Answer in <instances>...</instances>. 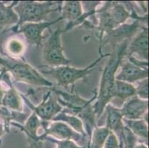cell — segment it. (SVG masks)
Returning a JSON list of instances; mask_svg holds the SVG:
<instances>
[{"label":"cell","mask_w":149,"mask_h":148,"mask_svg":"<svg viewBox=\"0 0 149 148\" xmlns=\"http://www.w3.org/2000/svg\"><path fill=\"white\" fill-rule=\"evenodd\" d=\"M130 41H125L112 50L108 63L103 69L100 80V89L97 91V101L93 104L96 117L100 118L105 111V106L112 99L115 85V76L120 65L126 55Z\"/></svg>","instance_id":"cell-1"},{"label":"cell","mask_w":149,"mask_h":148,"mask_svg":"<svg viewBox=\"0 0 149 148\" xmlns=\"http://www.w3.org/2000/svg\"><path fill=\"white\" fill-rule=\"evenodd\" d=\"M63 2H39L34 1L19 2L15 6L14 10L19 16V22L12 31H17L21 25L25 23H36L49 21L48 16L51 13L57 10L61 11Z\"/></svg>","instance_id":"cell-2"},{"label":"cell","mask_w":149,"mask_h":148,"mask_svg":"<svg viewBox=\"0 0 149 148\" xmlns=\"http://www.w3.org/2000/svg\"><path fill=\"white\" fill-rule=\"evenodd\" d=\"M0 66L2 70L9 73L17 81L38 87L52 88L51 81L45 78L36 69L22 59L0 56Z\"/></svg>","instance_id":"cell-3"},{"label":"cell","mask_w":149,"mask_h":148,"mask_svg":"<svg viewBox=\"0 0 149 148\" xmlns=\"http://www.w3.org/2000/svg\"><path fill=\"white\" fill-rule=\"evenodd\" d=\"M105 56H110V54H105V55L100 54V58H98L97 60L92 62L89 66L85 68L79 69L66 65L60 67H50L48 70H42V73L44 74H48L55 79L57 83V86L62 87L68 90L70 85L74 86V83L76 81L86 79L87 76L90 74L91 72L94 69L96 65Z\"/></svg>","instance_id":"cell-4"},{"label":"cell","mask_w":149,"mask_h":148,"mask_svg":"<svg viewBox=\"0 0 149 148\" xmlns=\"http://www.w3.org/2000/svg\"><path fill=\"white\" fill-rule=\"evenodd\" d=\"M50 36L43 44V59L51 67L69 65L70 61L64 54V48L61 42V36L65 31L60 27L55 31L49 29Z\"/></svg>","instance_id":"cell-5"},{"label":"cell","mask_w":149,"mask_h":148,"mask_svg":"<svg viewBox=\"0 0 149 148\" xmlns=\"http://www.w3.org/2000/svg\"><path fill=\"white\" fill-rule=\"evenodd\" d=\"M22 99L25 101L27 105L31 109L32 112H34L36 116L42 122H51L59 113L63 110L62 106L59 103L56 96L52 94L51 90L44 94L42 101L39 105L34 106L28 97L21 94Z\"/></svg>","instance_id":"cell-6"},{"label":"cell","mask_w":149,"mask_h":148,"mask_svg":"<svg viewBox=\"0 0 149 148\" xmlns=\"http://www.w3.org/2000/svg\"><path fill=\"white\" fill-rule=\"evenodd\" d=\"M42 127L44 130V132L40 135L44 141L46 137H51L56 140L73 141L79 145V143L82 141L86 140V137L76 132L75 130L62 122L53 121V122H51L42 121Z\"/></svg>","instance_id":"cell-7"},{"label":"cell","mask_w":149,"mask_h":148,"mask_svg":"<svg viewBox=\"0 0 149 148\" xmlns=\"http://www.w3.org/2000/svg\"><path fill=\"white\" fill-rule=\"evenodd\" d=\"M142 22L138 20H134L131 24H123L112 30L108 34L105 35L100 43V54H102L101 49L107 43H110L112 50L116 48L125 41H130L136 35L139 28H141Z\"/></svg>","instance_id":"cell-8"},{"label":"cell","mask_w":149,"mask_h":148,"mask_svg":"<svg viewBox=\"0 0 149 148\" xmlns=\"http://www.w3.org/2000/svg\"><path fill=\"white\" fill-rule=\"evenodd\" d=\"M96 10L83 13L82 4L79 1H65L62 2L61 8L62 15L60 16L62 19L68 20L65 31L83 24L88 17L96 14Z\"/></svg>","instance_id":"cell-9"},{"label":"cell","mask_w":149,"mask_h":148,"mask_svg":"<svg viewBox=\"0 0 149 148\" xmlns=\"http://www.w3.org/2000/svg\"><path fill=\"white\" fill-rule=\"evenodd\" d=\"M62 20V18L59 16L56 19L51 21L41 22L36 23H25L22 24L15 33H22L27 42L31 45H34L36 47H40L42 44L43 32L46 29H51L53 24H56L58 22Z\"/></svg>","instance_id":"cell-10"},{"label":"cell","mask_w":149,"mask_h":148,"mask_svg":"<svg viewBox=\"0 0 149 148\" xmlns=\"http://www.w3.org/2000/svg\"><path fill=\"white\" fill-rule=\"evenodd\" d=\"M123 118L128 120L145 119L148 123V100L134 96L130 98L120 108Z\"/></svg>","instance_id":"cell-11"},{"label":"cell","mask_w":149,"mask_h":148,"mask_svg":"<svg viewBox=\"0 0 149 148\" xmlns=\"http://www.w3.org/2000/svg\"><path fill=\"white\" fill-rule=\"evenodd\" d=\"M142 31L133 38L126 50L125 57L136 54L143 61L148 62V28L142 27Z\"/></svg>","instance_id":"cell-12"},{"label":"cell","mask_w":149,"mask_h":148,"mask_svg":"<svg viewBox=\"0 0 149 148\" xmlns=\"http://www.w3.org/2000/svg\"><path fill=\"white\" fill-rule=\"evenodd\" d=\"M120 71L116 74L115 79L130 84L148 78V69L140 67L129 61H123L120 65Z\"/></svg>","instance_id":"cell-13"},{"label":"cell","mask_w":149,"mask_h":148,"mask_svg":"<svg viewBox=\"0 0 149 148\" xmlns=\"http://www.w3.org/2000/svg\"><path fill=\"white\" fill-rule=\"evenodd\" d=\"M136 95V92L134 85L128 82L116 80L113 96L110 104L116 108H121L127 100Z\"/></svg>","instance_id":"cell-14"},{"label":"cell","mask_w":149,"mask_h":148,"mask_svg":"<svg viewBox=\"0 0 149 148\" xmlns=\"http://www.w3.org/2000/svg\"><path fill=\"white\" fill-rule=\"evenodd\" d=\"M3 76L5 81L8 85V89L5 90L4 95L2 106L13 111L21 113L23 110V100L22 99L21 93L12 85L10 80V75L3 70Z\"/></svg>","instance_id":"cell-15"},{"label":"cell","mask_w":149,"mask_h":148,"mask_svg":"<svg viewBox=\"0 0 149 148\" xmlns=\"http://www.w3.org/2000/svg\"><path fill=\"white\" fill-rule=\"evenodd\" d=\"M108 17L111 30H113L131 18V12L127 10L123 3L111 2L108 10Z\"/></svg>","instance_id":"cell-16"},{"label":"cell","mask_w":149,"mask_h":148,"mask_svg":"<svg viewBox=\"0 0 149 148\" xmlns=\"http://www.w3.org/2000/svg\"><path fill=\"white\" fill-rule=\"evenodd\" d=\"M106 110V124L105 127L116 134L118 139H120L125 127L123 122V116L120 108H116L111 104H108L105 106Z\"/></svg>","instance_id":"cell-17"},{"label":"cell","mask_w":149,"mask_h":148,"mask_svg":"<svg viewBox=\"0 0 149 148\" xmlns=\"http://www.w3.org/2000/svg\"><path fill=\"white\" fill-rule=\"evenodd\" d=\"M18 3V1H13L11 4L7 5L0 2V31H5L6 28L17 25L19 16L14 10V8Z\"/></svg>","instance_id":"cell-18"},{"label":"cell","mask_w":149,"mask_h":148,"mask_svg":"<svg viewBox=\"0 0 149 148\" xmlns=\"http://www.w3.org/2000/svg\"><path fill=\"white\" fill-rule=\"evenodd\" d=\"M123 122L137 138H140L147 143L148 139V124L145 119L128 120L123 118Z\"/></svg>","instance_id":"cell-19"},{"label":"cell","mask_w":149,"mask_h":148,"mask_svg":"<svg viewBox=\"0 0 149 148\" xmlns=\"http://www.w3.org/2000/svg\"><path fill=\"white\" fill-rule=\"evenodd\" d=\"M54 122H62L65 123L66 124L70 127L76 132L79 133L83 136L86 137V133L85 132V129H84L83 124H82V121L78 117L70 114H68L66 113L61 111L60 113L56 115L54 119H52Z\"/></svg>","instance_id":"cell-20"},{"label":"cell","mask_w":149,"mask_h":148,"mask_svg":"<svg viewBox=\"0 0 149 148\" xmlns=\"http://www.w3.org/2000/svg\"><path fill=\"white\" fill-rule=\"evenodd\" d=\"M110 130L106 127H96L91 133L87 148H103Z\"/></svg>","instance_id":"cell-21"},{"label":"cell","mask_w":149,"mask_h":148,"mask_svg":"<svg viewBox=\"0 0 149 148\" xmlns=\"http://www.w3.org/2000/svg\"><path fill=\"white\" fill-rule=\"evenodd\" d=\"M26 46L25 42L19 38H10L6 43V51L9 57L13 59H20L25 54Z\"/></svg>","instance_id":"cell-22"},{"label":"cell","mask_w":149,"mask_h":148,"mask_svg":"<svg viewBox=\"0 0 149 148\" xmlns=\"http://www.w3.org/2000/svg\"><path fill=\"white\" fill-rule=\"evenodd\" d=\"M136 92V96L142 99L148 100V78L137 81Z\"/></svg>","instance_id":"cell-23"},{"label":"cell","mask_w":149,"mask_h":148,"mask_svg":"<svg viewBox=\"0 0 149 148\" xmlns=\"http://www.w3.org/2000/svg\"><path fill=\"white\" fill-rule=\"evenodd\" d=\"M48 140L56 145V148H87L85 146H80L76 142L70 140H56L51 137H46L45 141Z\"/></svg>","instance_id":"cell-24"},{"label":"cell","mask_w":149,"mask_h":148,"mask_svg":"<svg viewBox=\"0 0 149 148\" xmlns=\"http://www.w3.org/2000/svg\"><path fill=\"white\" fill-rule=\"evenodd\" d=\"M103 148H120V141L114 133L110 131L105 144H104Z\"/></svg>","instance_id":"cell-25"},{"label":"cell","mask_w":149,"mask_h":148,"mask_svg":"<svg viewBox=\"0 0 149 148\" xmlns=\"http://www.w3.org/2000/svg\"><path fill=\"white\" fill-rule=\"evenodd\" d=\"M27 139H28V148H44L43 146V138H42L41 135L37 136L33 135H26Z\"/></svg>","instance_id":"cell-26"},{"label":"cell","mask_w":149,"mask_h":148,"mask_svg":"<svg viewBox=\"0 0 149 148\" xmlns=\"http://www.w3.org/2000/svg\"><path fill=\"white\" fill-rule=\"evenodd\" d=\"M1 75V73H0ZM4 95H5V90L2 88L1 85H0V107H2V101H3Z\"/></svg>","instance_id":"cell-27"},{"label":"cell","mask_w":149,"mask_h":148,"mask_svg":"<svg viewBox=\"0 0 149 148\" xmlns=\"http://www.w3.org/2000/svg\"><path fill=\"white\" fill-rule=\"evenodd\" d=\"M5 132H6V131H5L4 125L2 124H0V138H1L4 134H5Z\"/></svg>","instance_id":"cell-28"},{"label":"cell","mask_w":149,"mask_h":148,"mask_svg":"<svg viewBox=\"0 0 149 148\" xmlns=\"http://www.w3.org/2000/svg\"><path fill=\"white\" fill-rule=\"evenodd\" d=\"M134 148H148V146L146 145V144L140 143L138 144V145H136V146L134 147Z\"/></svg>","instance_id":"cell-29"},{"label":"cell","mask_w":149,"mask_h":148,"mask_svg":"<svg viewBox=\"0 0 149 148\" xmlns=\"http://www.w3.org/2000/svg\"><path fill=\"white\" fill-rule=\"evenodd\" d=\"M1 144H2V141L0 140V145H1Z\"/></svg>","instance_id":"cell-30"}]
</instances>
